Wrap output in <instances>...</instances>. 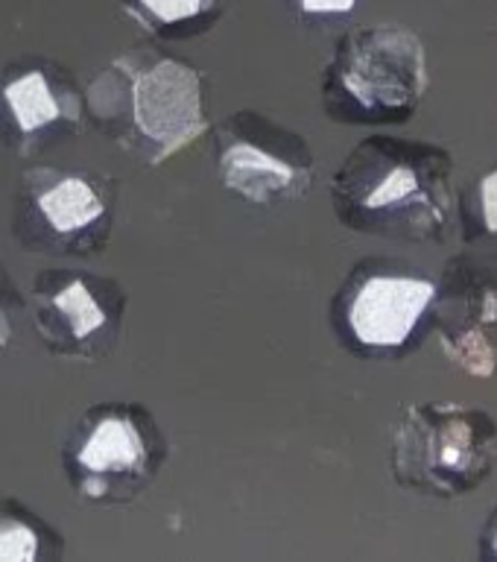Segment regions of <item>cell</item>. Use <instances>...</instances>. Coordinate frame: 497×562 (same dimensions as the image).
Instances as JSON below:
<instances>
[{
	"mask_svg": "<svg viewBox=\"0 0 497 562\" xmlns=\"http://www.w3.org/2000/svg\"><path fill=\"white\" fill-rule=\"evenodd\" d=\"M165 454V437L144 407L97 404L70 434V483L91 501H129L147 490Z\"/></svg>",
	"mask_w": 497,
	"mask_h": 562,
	"instance_id": "8992f818",
	"label": "cell"
},
{
	"mask_svg": "<svg viewBox=\"0 0 497 562\" xmlns=\"http://www.w3.org/2000/svg\"><path fill=\"white\" fill-rule=\"evenodd\" d=\"M481 557L497 560V507L492 509V516L486 518V525L481 530Z\"/></svg>",
	"mask_w": 497,
	"mask_h": 562,
	"instance_id": "e0dca14e",
	"label": "cell"
},
{
	"mask_svg": "<svg viewBox=\"0 0 497 562\" xmlns=\"http://www.w3.org/2000/svg\"><path fill=\"white\" fill-rule=\"evenodd\" d=\"M305 15H349L358 0H298Z\"/></svg>",
	"mask_w": 497,
	"mask_h": 562,
	"instance_id": "2e32d148",
	"label": "cell"
},
{
	"mask_svg": "<svg viewBox=\"0 0 497 562\" xmlns=\"http://www.w3.org/2000/svg\"><path fill=\"white\" fill-rule=\"evenodd\" d=\"M82 126V103L68 70L12 68L0 79V135L21 158L42 156Z\"/></svg>",
	"mask_w": 497,
	"mask_h": 562,
	"instance_id": "8fae6325",
	"label": "cell"
},
{
	"mask_svg": "<svg viewBox=\"0 0 497 562\" xmlns=\"http://www.w3.org/2000/svg\"><path fill=\"white\" fill-rule=\"evenodd\" d=\"M214 147L219 182L258 205L302 200L314 184L310 144L267 114H228Z\"/></svg>",
	"mask_w": 497,
	"mask_h": 562,
	"instance_id": "52a82bcc",
	"label": "cell"
},
{
	"mask_svg": "<svg viewBox=\"0 0 497 562\" xmlns=\"http://www.w3.org/2000/svg\"><path fill=\"white\" fill-rule=\"evenodd\" d=\"M439 346L472 378L497 375V252H463L445 263L430 307Z\"/></svg>",
	"mask_w": 497,
	"mask_h": 562,
	"instance_id": "30bf717a",
	"label": "cell"
},
{
	"mask_svg": "<svg viewBox=\"0 0 497 562\" xmlns=\"http://www.w3.org/2000/svg\"><path fill=\"white\" fill-rule=\"evenodd\" d=\"M331 202L351 232L442 244L456 223L454 156L430 140L372 135L342 158Z\"/></svg>",
	"mask_w": 497,
	"mask_h": 562,
	"instance_id": "6da1fadb",
	"label": "cell"
},
{
	"mask_svg": "<svg viewBox=\"0 0 497 562\" xmlns=\"http://www.w3.org/2000/svg\"><path fill=\"white\" fill-rule=\"evenodd\" d=\"M437 296V279L407 267L366 263L337 299V323L351 349L366 355L404 351L419 337Z\"/></svg>",
	"mask_w": 497,
	"mask_h": 562,
	"instance_id": "9c48e42d",
	"label": "cell"
},
{
	"mask_svg": "<svg viewBox=\"0 0 497 562\" xmlns=\"http://www.w3.org/2000/svg\"><path fill=\"white\" fill-rule=\"evenodd\" d=\"M86 100L105 138L153 167L211 126L205 79L170 53L132 50L117 56L88 86Z\"/></svg>",
	"mask_w": 497,
	"mask_h": 562,
	"instance_id": "7a4b0ae2",
	"label": "cell"
},
{
	"mask_svg": "<svg viewBox=\"0 0 497 562\" xmlns=\"http://www.w3.org/2000/svg\"><path fill=\"white\" fill-rule=\"evenodd\" d=\"M393 477L430 498H463L497 465V419L463 402L410 404L393 430Z\"/></svg>",
	"mask_w": 497,
	"mask_h": 562,
	"instance_id": "277c9868",
	"label": "cell"
},
{
	"mask_svg": "<svg viewBox=\"0 0 497 562\" xmlns=\"http://www.w3.org/2000/svg\"><path fill=\"white\" fill-rule=\"evenodd\" d=\"M123 311V290L86 270H42L30 290L35 334L59 358L86 363L105 358L121 337Z\"/></svg>",
	"mask_w": 497,
	"mask_h": 562,
	"instance_id": "ba28073f",
	"label": "cell"
},
{
	"mask_svg": "<svg viewBox=\"0 0 497 562\" xmlns=\"http://www.w3.org/2000/svg\"><path fill=\"white\" fill-rule=\"evenodd\" d=\"M15 311H18V293L9 281L7 270H0V349H7L15 331Z\"/></svg>",
	"mask_w": 497,
	"mask_h": 562,
	"instance_id": "9a60e30c",
	"label": "cell"
},
{
	"mask_svg": "<svg viewBox=\"0 0 497 562\" xmlns=\"http://www.w3.org/2000/svg\"><path fill=\"white\" fill-rule=\"evenodd\" d=\"M456 220L472 249L497 252V161L483 167L456 191Z\"/></svg>",
	"mask_w": 497,
	"mask_h": 562,
	"instance_id": "7c38bea8",
	"label": "cell"
},
{
	"mask_svg": "<svg viewBox=\"0 0 497 562\" xmlns=\"http://www.w3.org/2000/svg\"><path fill=\"white\" fill-rule=\"evenodd\" d=\"M117 184L82 167H30L15 196V237L35 252L86 258L112 235Z\"/></svg>",
	"mask_w": 497,
	"mask_h": 562,
	"instance_id": "5b68a950",
	"label": "cell"
},
{
	"mask_svg": "<svg viewBox=\"0 0 497 562\" xmlns=\"http://www.w3.org/2000/svg\"><path fill=\"white\" fill-rule=\"evenodd\" d=\"M44 536L30 513L15 509L12 501L0 504V562H33L44 557Z\"/></svg>",
	"mask_w": 497,
	"mask_h": 562,
	"instance_id": "4fadbf2b",
	"label": "cell"
},
{
	"mask_svg": "<svg viewBox=\"0 0 497 562\" xmlns=\"http://www.w3.org/2000/svg\"><path fill=\"white\" fill-rule=\"evenodd\" d=\"M428 53L413 30L377 24L340 42L323 77L325 112L340 123H407L428 94Z\"/></svg>",
	"mask_w": 497,
	"mask_h": 562,
	"instance_id": "3957f363",
	"label": "cell"
},
{
	"mask_svg": "<svg viewBox=\"0 0 497 562\" xmlns=\"http://www.w3.org/2000/svg\"><path fill=\"white\" fill-rule=\"evenodd\" d=\"M214 0H138V7L144 9V15L158 26L184 24L200 18L202 12H208Z\"/></svg>",
	"mask_w": 497,
	"mask_h": 562,
	"instance_id": "5bb4252c",
	"label": "cell"
}]
</instances>
